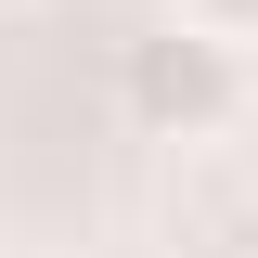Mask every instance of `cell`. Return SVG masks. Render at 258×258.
<instances>
[{"label":"cell","mask_w":258,"mask_h":258,"mask_svg":"<svg viewBox=\"0 0 258 258\" xmlns=\"http://www.w3.org/2000/svg\"><path fill=\"white\" fill-rule=\"evenodd\" d=\"M116 103H129L142 142H220V129L245 116V52L168 13V26H142L116 52Z\"/></svg>","instance_id":"1"},{"label":"cell","mask_w":258,"mask_h":258,"mask_svg":"<svg viewBox=\"0 0 258 258\" xmlns=\"http://www.w3.org/2000/svg\"><path fill=\"white\" fill-rule=\"evenodd\" d=\"M0 13H26V0H0Z\"/></svg>","instance_id":"3"},{"label":"cell","mask_w":258,"mask_h":258,"mask_svg":"<svg viewBox=\"0 0 258 258\" xmlns=\"http://www.w3.org/2000/svg\"><path fill=\"white\" fill-rule=\"evenodd\" d=\"M181 26H207V39H232V52L258 64V0H168Z\"/></svg>","instance_id":"2"}]
</instances>
